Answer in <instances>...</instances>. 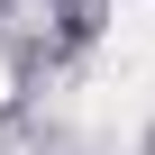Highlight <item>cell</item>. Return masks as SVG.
Wrapping results in <instances>:
<instances>
[{
	"label": "cell",
	"mask_w": 155,
	"mask_h": 155,
	"mask_svg": "<svg viewBox=\"0 0 155 155\" xmlns=\"http://www.w3.org/2000/svg\"><path fill=\"white\" fill-rule=\"evenodd\" d=\"M110 64L155 73V0H110Z\"/></svg>",
	"instance_id": "6da1fadb"
},
{
	"label": "cell",
	"mask_w": 155,
	"mask_h": 155,
	"mask_svg": "<svg viewBox=\"0 0 155 155\" xmlns=\"http://www.w3.org/2000/svg\"><path fill=\"white\" fill-rule=\"evenodd\" d=\"M0 101H9V64H0Z\"/></svg>",
	"instance_id": "7a4b0ae2"
}]
</instances>
